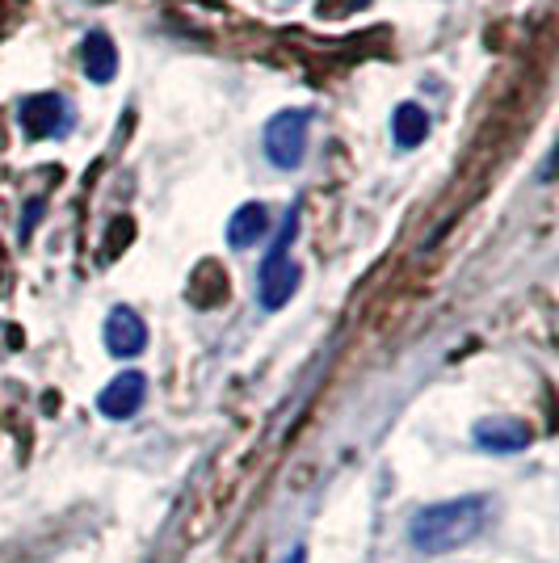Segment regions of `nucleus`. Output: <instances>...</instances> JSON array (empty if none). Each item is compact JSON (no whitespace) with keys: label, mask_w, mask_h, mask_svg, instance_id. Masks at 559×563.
<instances>
[{"label":"nucleus","mask_w":559,"mask_h":563,"mask_svg":"<svg viewBox=\"0 0 559 563\" xmlns=\"http://www.w3.org/2000/svg\"><path fill=\"white\" fill-rule=\"evenodd\" d=\"M492 500L484 493H467L454 500H438V505H425L408 521V542L420 555H450V551H463L471 542L489 530L492 521Z\"/></svg>","instance_id":"1"},{"label":"nucleus","mask_w":559,"mask_h":563,"mask_svg":"<svg viewBox=\"0 0 559 563\" xmlns=\"http://www.w3.org/2000/svg\"><path fill=\"white\" fill-rule=\"evenodd\" d=\"M299 214H304V202H295L286 219H282L278 235L270 244V253L261 261V274H256V299L265 311H278V307L291 303L295 286H299V265H291V244L299 235Z\"/></svg>","instance_id":"2"},{"label":"nucleus","mask_w":559,"mask_h":563,"mask_svg":"<svg viewBox=\"0 0 559 563\" xmlns=\"http://www.w3.org/2000/svg\"><path fill=\"white\" fill-rule=\"evenodd\" d=\"M307 131H311V110H282L265 126V156L274 168H299L307 156Z\"/></svg>","instance_id":"3"},{"label":"nucleus","mask_w":559,"mask_h":563,"mask_svg":"<svg viewBox=\"0 0 559 563\" xmlns=\"http://www.w3.org/2000/svg\"><path fill=\"white\" fill-rule=\"evenodd\" d=\"M18 122L30 140H47V135H64L72 126V106L59 93H39L25 97L22 110H18Z\"/></svg>","instance_id":"4"},{"label":"nucleus","mask_w":559,"mask_h":563,"mask_svg":"<svg viewBox=\"0 0 559 563\" xmlns=\"http://www.w3.org/2000/svg\"><path fill=\"white\" fill-rule=\"evenodd\" d=\"M471 442L489 454H522V450L535 442V429L517 417H484V421L471 429Z\"/></svg>","instance_id":"5"},{"label":"nucleus","mask_w":559,"mask_h":563,"mask_svg":"<svg viewBox=\"0 0 559 563\" xmlns=\"http://www.w3.org/2000/svg\"><path fill=\"white\" fill-rule=\"evenodd\" d=\"M143 399H147V378H143L140 371H122L118 378L106 383V391L97 396V408H101V417H110V421H127V417L140 412Z\"/></svg>","instance_id":"6"},{"label":"nucleus","mask_w":559,"mask_h":563,"mask_svg":"<svg viewBox=\"0 0 559 563\" xmlns=\"http://www.w3.org/2000/svg\"><path fill=\"white\" fill-rule=\"evenodd\" d=\"M101 336H106V350L114 353V357H140L147 350V324H143L131 307H114L106 316Z\"/></svg>","instance_id":"7"},{"label":"nucleus","mask_w":559,"mask_h":563,"mask_svg":"<svg viewBox=\"0 0 559 563\" xmlns=\"http://www.w3.org/2000/svg\"><path fill=\"white\" fill-rule=\"evenodd\" d=\"M80 64H85V76L94 80V85H110L118 71V51L110 43V34H85V43H80Z\"/></svg>","instance_id":"8"},{"label":"nucleus","mask_w":559,"mask_h":563,"mask_svg":"<svg viewBox=\"0 0 559 563\" xmlns=\"http://www.w3.org/2000/svg\"><path fill=\"white\" fill-rule=\"evenodd\" d=\"M265 232H270V211H265L261 202H244V207L228 219V244H232V249H253Z\"/></svg>","instance_id":"9"},{"label":"nucleus","mask_w":559,"mask_h":563,"mask_svg":"<svg viewBox=\"0 0 559 563\" xmlns=\"http://www.w3.org/2000/svg\"><path fill=\"white\" fill-rule=\"evenodd\" d=\"M425 135H429V114L420 110L417 101L396 106V114H392V140H396V147H417Z\"/></svg>","instance_id":"10"},{"label":"nucleus","mask_w":559,"mask_h":563,"mask_svg":"<svg viewBox=\"0 0 559 563\" xmlns=\"http://www.w3.org/2000/svg\"><path fill=\"white\" fill-rule=\"evenodd\" d=\"M282 563H307V547H295V551H291Z\"/></svg>","instance_id":"11"}]
</instances>
